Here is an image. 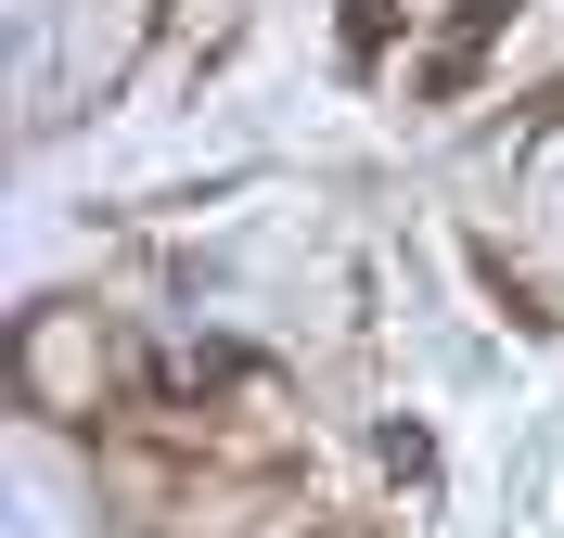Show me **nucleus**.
I'll return each mask as SVG.
<instances>
[{"label": "nucleus", "mask_w": 564, "mask_h": 538, "mask_svg": "<svg viewBox=\"0 0 564 538\" xmlns=\"http://www.w3.org/2000/svg\"><path fill=\"white\" fill-rule=\"evenodd\" d=\"M513 13L527 0H347V65H372V77L398 65L411 90H462Z\"/></svg>", "instance_id": "f257e3e1"}]
</instances>
